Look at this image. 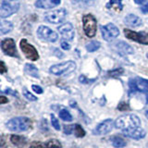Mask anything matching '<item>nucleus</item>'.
I'll return each mask as SVG.
<instances>
[{
	"label": "nucleus",
	"instance_id": "nucleus-2",
	"mask_svg": "<svg viewBox=\"0 0 148 148\" xmlns=\"http://www.w3.org/2000/svg\"><path fill=\"white\" fill-rule=\"evenodd\" d=\"M6 127L11 132H26L32 127V120L27 117L12 118L6 123Z\"/></svg>",
	"mask_w": 148,
	"mask_h": 148
},
{
	"label": "nucleus",
	"instance_id": "nucleus-1",
	"mask_svg": "<svg viewBox=\"0 0 148 148\" xmlns=\"http://www.w3.org/2000/svg\"><path fill=\"white\" fill-rule=\"evenodd\" d=\"M138 127H141V119L135 114L122 115L115 120V128L120 131H126Z\"/></svg>",
	"mask_w": 148,
	"mask_h": 148
},
{
	"label": "nucleus",
	"instance_id": "nucleus-31",
	"mask_svg": "<svg viewBox=\"0 0 148 148\" xmlns=\"http://www.w3.org/2000/svg\"><path fill=\"white\" fill-rule=\"evenodd\" d=\"M32 90H34V92H35L36 94L41 95V94H43V92H44L43 88H42L41 86H39V85H32Z\"/></svg>",
	"mask_w": 148,
	"mask_h": 148
},
{
	"label": "nucleus",
	"instance_id": "nucleus-20",
	"mask_svg": "<svg viewBox=\"0 0 148 148\" xmlns=\"http://www.w3.org/2000/svg\"><path fill=\"white\" fill-rule=\"evenodd\" d=\"M24 71L30 75L32 77H34V78H39V71H38V69H37L34 65L32 64H26L25 67H24Z\"/></svg>",
	"mask_w": 148,
	"mask_h": 148
},
{
	"label": "nucleus",
	"instance_id": "nucleus-12",
	"mask_svg": "<svg viewBox=\"0 0 148 148\" xmlns=\"http://www.w3.org/2000/svg\"><path fill=\"white\" fill-rule=\"evenodd\" d=\"M101 32L102 36L106 41H111L113 40L116 37H118L119 34V31L117 28V26H115L113 23H108L105 26H101Z\"/></svg>",
	"mask_w": 148,
	"mask_h": 148
},
{
	"label": "nucleus",
	"instance_id": "nucleus-41",
	"mask_svg": "<svg viewBox=\"0 0 148 148\" xmlns=\"http://www.w3.org/2000/svg\"><path fill=\"white\" fill-rule=\"evenodd\" d=\"M146 57H147V58H148V53H147V55H146Z\"/></svg>",
	"mask_w": 148,
	"mask_h": 148
},
{
	"label": "nucleus",
	"instance_id": "nucleus-22",
	"mask_svg": "<svg viewBox=\"0 0 148 148\" xmlns=\"http://www.w3.org/2000/svg\"><path fill=\"white\" fill-rule=\"evenodd\" d=\"M10 140H11V143H13L14 145L18 146V147H22L27 142L25 137L18 136V135H11Z\"/></svg>",
	"mask_w": 148,
	"mask_h": 148
},
{
	"label": "nucleus",
	"instance_id": "nucleus-5",
	"mask_svg": "<svg viewBox=\"0 0 148 148\" xmlns=\"http://www.w3.org/2000/svg\"><path fill=\"white\" fill-rule=\"evenodd\" d=\"M20 8V2L18 0H3L0 7V17L2 18L9 17L16 13Z\"/></svg>",
	"mask_w": 148,
	"mask_h": 148
},
{
	"label": "nucleus",
	"instance_id": "nucleus-8",
	"mask_svg": "<svg viewBox=\"0 0 148 148\" xmlns=\"http://www.w3.org/2000/svg\"><path fill=\"white\" fill-rule=\"evenodd\" d=\"M20 46H21V49L23 52V54L25 55V57L28 59L32 60V61H36V60L39 58L38 52H37L35 47L32 45L28 43V41L26 39L21 40Z\"/></svg>",
	"mask_w": 148,
	"mask_h": 148
},
{
	"label": "nucleus",
	"instance_id": "nucleus-16",
	"mask_svg": "<svg viewBox=\"0 0 148 148\" xmlns=\"http://www.w3.org/2000/svg\"><path fill=\"white\" fill-rule=\"evenodd\" d=\"M29 148H61V143L56 139H51L45 143L34 142L31 143Z\"/></svg>",
	"mask_w": 148,
	"mask_h": 148
},
{
	"label": "nucleus",
	"instance_id": "nucleus-9",
	"mask_svg": "<svg viewBox=\"0 0 148 148\" xmlns=\"http://www.w3.org/2000/svg\"><path fill=\"white\" fill-rule=\"evenodd\" d=\"M66 16H67V11L65 10V8H59L45 13V18L50 23L59 24V23H61L65 20Z\"/></svg>",
	"mask_w": 148,
	"mask_h": 148
},
{
	"label": "nucleus",
	"instance_id": "nucleus-30",
	"mask_svg": "<svg viewBox=\"0 0 148 148\" xmlns=\"http://www.w3.org/2000/svg\"><path fill=\"white\" fill-rule=\"evenodd\" d=\"M123 73V69H114V71H110L109 74L111 76H113V77H117V76H119L120 74H122Z\"/></svg>",
	"mask_w": 148,
	"mask_h": 148
},
{
	"label": "nucleus",
	"instance_id": "nucleus-14",
	"mask_svg": "<svg viewBox=\"0 0 148 148\" xmlns=\"http://www.w3.org/2000/svg\"><path fill=\"white\" fill-rule=\"evenodd\" d=\"M58 31L65 41H72L74 38V28L71 22L64 23L58 28Z\"/></svg>",
	"mask_w": 148,
	"mask_h": 148
},
{
	"label": "nucleus",
	"instance_id": "nucleus-18",
	"mask_svg": "<svg viewBox=\"0 0 148 148\" xmlns=\"http://www.w3.org/2000/svg\"><path fill=\"white\" fill-rule=\"evenodd\" d=\"M60 3H61V0H37L35 7L38 8L50 9L58 6Z\"/></svg>",
	"mask_w": 148,
	"mask_h": 148
},
{
	"label": "nucleus",
	"instance_id": "nucleus-26",
	"mask_svg": "<svg viewBox=\"0 0 148 148\" xmlns=\"http://www.w3.org/2000/svg\"><path fill=\"white\" fill-rule=\"evenodd\" d=\"M122 0H110L109 1V4L108 5V8H115L116 10H122Z\"/></svg>",
	"mask_w": 148,
	"mask_h": 148
},
{
	"label": "nucleus",
	"instance_id": "nucleus-15",
	"mask_svg": "<svg viewBox=\"0 0 148 148\" xmlns=\"http://www.w3.org/2000/svg\"><path fill=\"white\" fill-rule=\"evenodd\" d=\"M121 132L124 136L133 139V140H141V139L145 138L146 135V132L141 127L126 130V131H121Z\"/></svg>",
	"mask_w": 148,
	"mask_h": 148
},
{
	"label": "nucleus",
	"instance_id": "nucleus-17",
	"mask_svg": "<svg viewBox=\"0 0 148 148\" xmlns=\"http://www.w3.org/2000/svg\"><path fill=\"white\" fill-rule=\"evenodd\" d=\"M113 46L116 49V51H117L118 53H119L121 56L132 55L134 52L133 48L131 45L126 44L125 42H122V41H119V42H117V43H115Z\"/></svg>",
	"mask_w": 148,
	"mask_h": 148
},
{
	"label": "nucleus",
	"instance_id": "nucleus-11",
	"mask_svg": "<svg viewBox=\"0 0 148 148\" xmlns=\"http://www.w3.org/2000/svg\"><path fill=\"white\" fill-rule=\"evenodd\" d=\"M37 35L41 40L47 41L50 43H54L58 38L57 32L46 26H40L37 30Z\"/></svg>",
	"mask_w": 148,
	"mask_h": 148
},
{
	"label": "nucleus",
	"instance_id": "nucleus-21",
	"mask_svg": "<svg viewBox=\"0 0 148 148\" xmlns=\"http://www.w3.org/2000/svg\"><path fill=\"white\" fill-rule=\"evenodd\" d=\"M110 142L112 143V145L116 148H122L126 146V141L123 138L119 137V136H112L110 138Z\"/></svg>",
	"mask_w": 148,
	"mask_h": 148
},
{
	"label": "nucleus",
	"instance_id": "nucleus-35",
	"mask_svg": "<svg viewBox=\"0 0 148 148\" xmlns=\"http://www.w3.org/2000/svg\"><path fill=\"white\" fill-rule=\"evenodd\" d=\"M6 71H7V68L5 66V63L3 61H1V73L4 74Z\"/></svg>",
	"mask_w": 148,
	"mask_h": 148
},
{
	"label": "nucleus",
	"instance_id": "nucleus-4",
	"mask_svg": "<svg viewBox=\"0 0 148 148\" xmlns=\"http://www.w3.org/2000/svg\"><path fill=\"white\" fill-rule=\"evenodd\" d=\"M76 69V63L74 61H69L63 62L60 64L53 65L49 69L50 73L54 74L57 76H63V75H68V74L73 72Z\"/></svg>",
	"mask_w": 148,
	"mask_h": 148
},
{
	"label": "nucleus",
	"instance_id": "nucleus-10",
	"mask_svg": "<svg viewBox=\"0 0 148 148\" xmlns=\"http://www.w3.org/2000/svg\"><path fill=\"white\" fill-rule=\"evenodd\" d=\"M124 34L126 38L132 41L143 45H148V34L145 32H134L130 29H124Z\"/></svg>",
	"mask_w": 148,
	"mask_h": 148
},
{
	"label": "nucleus",
	"instance_id": "nucleus-3",
	"mask_svg": "<svg viewBox=\"0 0 148 148\" xmlns=\"http://www.w3.org/2000/svg\"><path fill=\"white\" fill-rule=\"evenodd\" d=\"M129 92L130 94H141L148 95V80L141 77H134L129 81Z\"/></svg>",
	"mask_w": 148,
	"mask_h": 148
},
{
	"label": "nucleus",
	"instance_id": "nucleus-34",
	"mask_svg": "<svg viewBox=\"0 0 148 148\" xmlns=\"http://www.w3.org/2000/svg\"><path fill=\"white\" fill-rule=\"evenodd\" d=\"M73 3H82V4H90L94 0H71Z\"/></svg>",
	"mask_w": 148,
	"mask_h": 148
},
{
	"label": "nucleus",
	"instance_id": "nucleus-23",
	"mask_svg": "<svg viewBox=\"0 0 148 148\" xmlns=\"http://www.w3.org/2000/svg\"><path fill=\"white\" fill-rule=\"evenodd\" d=\"M58 114H59V118L62 120H64V121H67V122L72 121V119H73L72 115L69 113V111L67 110L66 108H62L59 111Z\"/></svg>",
	"mask_w": 148,
	"mask_h": 148
},
{
	"label": "nucleus",
	"instance_id": "nucleus-25",
	"mask_svg": "<svg viewBox=\"0 0 148 148\" xmlns=\"http://www.w3.org/2000/svg\"><path fill=\"white\" fill-rule=\"evenodd\" d=\"M73 133H74V135L78 138H82L85 135L84 130H83V128L79 124H76L73 126Z\"/></svg>",
	"mask_w": 148,
	"mask_h": 148
},
{
	"label": "nucleus",
	"instance_id": "nucleus-38",
	"mask_svg": "<svg viewBox=\"0 0 148 148\" xmlns=\"http://www.w3.org/2000/svg\"><path fill=\"white\" fill-rule=\"evenodd\" d=\"M5 92H9V94L12 95H16L17 92H13V91H11L10 89H7V90L5 91Z\"/></svg>",
	"mask_w": 148,
	"mask_h": 148
},
{
	"label": "nucleus",
	"instance_id": "nucleus-36",
	"mask_svg": "<svg viewBox=\"0 0 148 148\" xmlns=\"http://www.w3.org/2000/svg\"><path fill=\"white\" fill-rule=\"evenodd\" d=\"M141 10L143 13H148V3L141 8Z\"/></svg>",
	"mask_w": 148,
	"mask_h": 148
},
{
	"label": "nucleus",
	"instance_id": "nucleus-24",
	"mask_svg": "<svg viewBox=\"0 0 148 148\" xmlns=\"http://www.w3.org/2000/svg\"><path fill=\"white\" fill-rule=\"evenodd\" d=\"M13 29V25L10 21H1V34H6Z\"/></svg>",
	"mask_w": 148,
	"mask_h": 148
},
{
	"label": "nucleus",
	"instance_id": "nucleus-6",
	"mask_svg": "<svg viewBox=\"0 0 148 148\" xmlns=\"http://www.w3.org/2000/svg\"><path fill=\"white\" fill-rule=\"evenodd\" d=\"M82 23H83V31L87 37L92 38L96 34V29H97V22L95 18L92 14H86L82 18Z\"/></svg>",
	"mask_w": 148,
	"mask_h": 148
},
{
	"label": "nucleus",
	"instance_id": "nucleus-39",
	"mask_svg": "<svg viewBox=\"0 0 148 148\" xmlns=\"http://www.w3.org/2000/svg\"><path fill=\"white\" fill-rule=\"evenodd\" d=\"M145 1H147V0H134V2H135L136 4H138V5H141L143 3H145Z\"/></svg>",
	"mask_w": 148,
	"mask_h": 148
},
{
	"label": "nucleus",
	"instance_id": "nucleus-19",
	"mask_svg": "<svg viewBox=\"0 0 148 148\" xmlns=\"http://www.w3.org/2000/svg\"><path fill=\"white\" fill-rule=\"evenodd\" d=\"M124 22L126 23L127 25L133 27V28H136L142 25V20L138 16L136 15H133V14H129L126 17L124 18Z\"/></svg>",
	"mask_w": 148,
	"mask_h": 148
},
{
	"label": "nucleus",
	"instance_id": "nucleus-40",
	"mask_svg": "<svg viewBox=\"0 0 148 148\" xmlns=\"http://www.w3.org/2000/svg\"><path fill=\"white\" fill-rule=\"evenodd\" d=\"M145 117H146V119H148V108L145 111Z\"/></svg>",
	"mask_w": 148,
	"mask_h": 148
},
{
	"label": "nucleus",
	"instance_id": "nucleus-28",
	"mask_svg": "<svg viewBox=\"0 0 148 148\" xmlns=\"http://www.w3.org/2000/svg\"><path fill=\"white\" fill-rule=\"evenodd\" d=\"M23 95L25 96V98L26 99H28L29 101H32V102H35V101H37V97L36 96H34L32 94H31V92L28 91L26 88H23Z\"/></svg>",
	"mask_w": 148,
	"mask_h": 148
},
{
	"label": "nucleus",
	"instance_id": "nucleus-13",
	"mask_svg": "<svg viewBox=\"0 0 148 148\" xmlns=\"http://www.w3.org/2000/svg\"><path fill=\"white\" fill-rule=\"evenodd\" d=\"M1 48L3 52L10 57H18L15 41L12 38H6L1 41Z\"/></svg>",
	"mask_w": 148,
	"mask_h": 148
},
{
	"label": "nucleus",
	"instance_id": "nucleus-27",
	"mask_svg": "<svg viewBox=\"0 0 148 148\" xmlns=\"http://www.w3.org/2000/svg\"><path fill=\"white\" fill-rule=\"evenodd\" d=\"M100 43L97 41H92L91 43L87 44L86 45V49L87 51H89V52H95V51L98 50L100 48Z\"/></svg>",
	"mask_w": 148,
	"mask_h": 148
},
{
	"label": "nucleus",
	"instance_id": "nucleus-33",
	"mask_svg": "<svg viewBox=\"0 0 148 148\" xmlns=\"http://www.w3.org/2000/svg\"><path fill=\"white\" fill-rule=\"evenodd\" d=\"M118 109H119V110H126V109H130V108H129L128 105L125 103V102H122V103H120L119 105Z\"/></svg>",
	"mask_w": 148,
	"mask_h": 148
},
{
	"label": "nucleus",
	"instance_id": "nucleus-7",
	"mask_svg": "<svg viewBox=\"0 0 148 148\" xmlns=\"http://www.w3.org/2000/svg\"><path fill=\"white\" fill-rule=\"evenodd\" d=\"M115 127V121L111 119H105L104 121L99 123L92 131V134L96 136H102L108 134Z\"/></svg>",
	"mask_w": 148,
	"mask_h": 148
},
{
	"label": "nucleus",
	"instance_id": "nucleus-37",
	"mask_svg": "<svg viewBox=\"0 0 148 148\" xmlns=\"http://www.w3.org/2000/svg\"><path fill=\"white\" fill-rule=\"evenodd\" d=\"M0 100H1V104H5V103H7V102H8V99L5 96L0 97Z\"/></svg>",
	"mask_w": 148,
	"mask_h": 148
},
{
	"label": "nucleus",
	"instance_id": "nucleus-29",
	"mask_svg": "<svg viewBox=\"0 0 148 148\" xmlns=\"http://www.w3.org/2000/svg\"><path fill=\"white\" fill-rule=\"evenodd\" d=\"M51 124H52V126L54 127V129L56 131H60V124L58 122V119L55 117V115H51Z\"/></svg>",
	"mask_w": 148,
	"mask_h": 148
},
{
	"label": "nucleus",
	"instance_id": "nucleus-32",
	"mask_svg": "<svg viewBox=\"0 0 148 148\" xmlns=\"http://www.w3.org/2000/svg\"><path fill=\"white\" fill-rule=\"evenodd\" d=\"M61 47L64 49V50H69L71 49V45H69V43H68V41H62L61 42Z\"/></svg>",
	"mask_w": 148,
	"mask_h": 148
}]
</instances>
